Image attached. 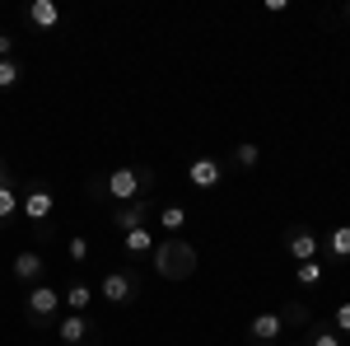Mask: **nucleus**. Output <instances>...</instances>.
<instances>
[{
    "mask_svg": "<svg viewBox=\"0 0 350 346\" xmlns=\"http://www.w3.org/2000/svg\"><path fill=\"white\" fill-rule=\"evenodd\" d=\"M290 346H308V342H290Z\"/></svg>",
    "mask_w": 350,
    "mask_h": 346,
    "instance_id": "nucleus-27",
    "label": "nucleus"
},
{
    "mask_svg": "<svg viewBox=\"0 0 350 346\" xmlns=\"http://www.w3.org/2000/svg\"><path fill=\"white\" fill-rule=\"evenodd\" d=\"M219 178H224V160H219V155H196V160L187 164V183L196 187V192L219 187Z\"/></svg>",
    "mask_w": 350,
    "mask_h": 346,
    "instance_id": "nucleus-8",
    "label": "nucleus"
},
{
    "mask_svg": "<svg viewBox=\"0 0 350 346\" xmlns=\"http://www.w3.org/2000/svg\"><path fill=\"white\" fill-rule=\"evenodd\" d=\"M122 253H126V258H145V253H154V234H150V225L126 230V234H122Z\"/></svg>",
    "mask_w": 350,
    "mask_h": 346,
    "instance_id": "nucleus-13",
    "label": "nucleus"
},
{
    "mask_svg": "<svg viewBox=\"0 0 350 346\" xmlns=\"http://www.w3.org/2000/svg\"><path fill=\"white\" fill-rule=\"evenodd\" d=\"M346 19H350V10H346Z\"/></svg>",
    "mask_w": 350,
    "mask_h": 346,
    "instance_id": "nucleus-28",
    "label": "nucleus"
},
{
    "mask_svg": "<svg viewBox=\"0 0 350 346\" xmlns=\"http://www.w3.org/2000/svg\"><path fill=\"white\" fill-rule=\"evenodd\" d=\"M332 328L350 337V299H346V304H336V323H332Z\"/></svg>",
    "mask_w": 350,
    "mask_h": 346,
    "instance_id": "nucleus-24",
    "label": "nucleus"
},
{
    "mask_svg": "<svg viewBox=\"0 0 350 346\" xmlns=\"http://www.w3.org/2000/svg\"><path fill=\"white\" fill-rule=\"evenodd\" d=\"M0 183H10V169H5V160H0Z\"/></svg>",
    "mask_w": 350,
    "mask_h": 346,
    "instance_id": "nucleus-26",
    "label": "nucleus"
},
{
    "mask_svg": "<svg viewBox=\"0 0 350 346\" xmlns=\"http://www.w3.org/2000/svg\"><path fill=\"white\" fill-rule=\"evenodd\" d=\"M14 211H19V187H14V178H10V183H0V225H5Z\"/></svg>",
    "mask_w": 350,
    "mask_h": 346,
    "instance_id": "nucleus-20",
    "label": "nucleus"
},
{
    "mask_svg": "<svg viewBox=\"0 0 350 346\" xmlns=\"http://www.w3.org/2000/svg\"><path fill=\"white\" fill-rule=\"evenodd\" d=\"M10 56H14V33L0 28V61H10Z\"/></svg>",
    "mask_w": 350,
    "mask_h": 346,
    "instance_id": "nucleus-25",
    "label": "nucleus"
},
{
    "mask_svg": "<svg viewBox=\"0 0 350 346\" xmlns=\"http://www.w3.org/2000/svg\"><path fill=\"white\" fill-rule=\"evenodd\" d=\"M280 319H285V328H308V323H313V314H308V304L290 299V304L280 309Z\"/></svg>",
    "mask_w": 350,
    "mask_h": 346,
    "instance_id": "nucleus-19",
    "label": "nucleus"
},
{
    "mask_svg": "<svg viewBox=\"0 0 350 346\" xmlns=\"http://www.w3.org/2000/svg\"><path fill=\"white\" fill-rule=\"evenodd\" d=\"M56 309H61V295L42 281V286H28L24 295V319L33 328H56Z\"/></svg>",
    "mask_w": 350,
    "mask_h": 346,
    "instance_id": "nucleus-4",
    "label": "nucleus"
},
{
    "mask_svg": "<svg viewBox=\"0 0 350 346\" xmlns=\"http://www.w3.org/2000/svg\"><path fill=\"white\" fill-rule=\"evenodd\" d=\"M154 192V169L135 164V169H112L108 178H89V197H112V206H126L135 197Z\"/></svg>",
    "mask_w": 350,
    "mask_h": 346,
    "instance_id": "nucleus-1",
    "label": "nucleus"
},
{
    "mask_svg": "<svg viewBox=\"0 0 350 346\" xmlns=\"http://www.w3.org/2000/svg\"><path fill=\"white\" fill-rule=\"evenodd\" d=\"M42 271H47V262H42V253H33V248H24V253L14 258V276H19L24 286H42Z\"/></svg>",
    "mask_w": 350,
    "mask_h": 346,
    "instance_id": "nucleus-11",
    "label": "nucleus"
},
{
    "mask_svg": "<svg viewBox=\"0 0 350 346\" xmlns=\"http://www.w3.org/2000/svg\"><path fill=\"white\" fill-rule=\"evenodd\" d=\"M280 332H285V319L280 314H257V319L247 323V346H275Z\"/></svg>",
    "mask_w": 350,
    "mask_h": 346,
    "instance_id": "nucleus-10",
    "label": "nucleus"
},
{
    "mask_svg": "<svg viewBox=\"0 0 350 346\" xmlns=\"http://www.w3.org/2000/svg\"><path fill=\"white\" fill-rule=\"evenodd\" d=\"M52 332L61 337V346H98V323L84 319V314H66V319H56Z\"/></svg>",
    "mask_w": 350,
    "mask_h": 346,
    "instance_id": "nucleus-6",
    "label": "nucleus"
},
{
    "mask_svg": "<svg viewBox=\"0 0 350 346\" xmlns=\"http://www.w3.org/2000/svg\"><path fill=\"white\" fill-rule=\"evenodd\" d=\"M61 304H66V309H70V314H84V309H89V304H94V286H84V281H75V286H70V291L61 295Z\"/></svg>",
    "mask_w": 350,
    "mask_h": 346,
    "instance_id": "nucleus-14",
    "label": "nucleus"
},
{
    "mask_svg": "<svg viewBox=\"0 0 350 346\" xmlns=\"http://www.w3.org/2000/svg\"><path fill=\"white\" fill-rule=\"evenodd\" d=\"M28 24L42 28V33L56 28V24H61V5H56V0H33V5H28Z\"/></svg>",
    "mask_w": 350,
    "mask_h": 346,
    "instance_id": "nucleus-12",
    "label": "nucleus"
},
{
    "mask_svg": "<svg viewBox=\"0 0 350 346\" xmlns=\"http://www.w3.org/2000/svg\"><path fill=\"white\" fill-rule=\"evenodd\" d=\"M19 211H24V220L33 225V230H42L47 220H52V211H56V197H52V187L47 183H33L19 197Z\"/></svg>",
    "mask_w": 350,
    "mask_h": 346,
    "instance_id": "nucleus-5",
    "label": "nucleus"
},
{
    "mask_svg": "<svg viewBox=\"0 0 350 346\" xmlns=\"http://www.w3.org/2000/svg\"><path fill=\"white\" fill-rule=\"evenodd\" d=\"M234 164H239V169H257V164H262V145H257V140H239V145H234Z\"/></svg>",
    "mask_w": 350,
    "mask_h": 346,
    "instance_id": "nucleus-17",
    "label": "nucleus"
},
{
    "mask_svg": "<svg viewBox=\"0 0 350 346\" xmlns=\"http://www.w3.org/2000/svg\"><path fill=\"white\" fill-rule=\"evenodd\" d=\"M19 80H24V61H14V56L0 61V89H14Z\"/></svg>",
    "mask_w": 350,
    "mask_h": 346,
    "instance_id": "nucleus-21",
    "label": "nucleus"
},
{
    "mask_svg": "<svg viewBox=\"0 0 350 346\" xmlns=\"http://www.w3.org/2000/svg\"><path fill=\"white\" fill-rule=\"evenodd\" d=\"M280 243H285V253H290L295 262H318V253H323V239H318L308 225H290V230L280 234Z\"/></svg>",
    "mask_w": 350,
    "mask_h": 346,
    "instance_id": "nucleus-7",
    "label": "nucleus"
},
{
    "mask_svg": "<svg viewBox=\"0 0 350 346\" xmlns=\"http://www.w3.org/2000/svg\"><path fill=\"white\" fill-rule=\"evenodd\" d=\"M140 225H150V197H135L126 206H112V230H117V234L140 230Z\"/></svg>",
    "mask_w": 350,
    "mask_h": 346,
    "instance_id": "nucleus-9",
    "label": "nucleus"
},
{
    "mask_svg": "<svg viewBox=\"0 0 350 346\" xmlns=\"http://www.w3.org/2000/svg\"><path fill=\"white\" fill-rule=\"evenodd\" d=\"M98 295L108 299L112 309H126V304H135V299H140V271H131V267H112L108 276L98 281Z\"/></svg>",
    "mask_w": 350,
    "mask_h": 346,
    "instance_id": "nucleus-3",
    "label": "nucleus"
},
{
    "mask_svg": "<svg viewBox=\"0 0 350 346\" xmlns=\"http://www.w3.org/2000/svg\"><path fill=\"white\" fill-rule=\"evenodd\" d=\"M150 258H154V271H159L163 281H187L191 271H196V248L187 239H159Z\"/></svg>",
    "mask_w": 350,
    "mask_h": 346,
    "instance_id": "nucleus-2",
    "label": "nucleus"
},
{
    "mask_svg": "<svg viewBox=\"0 0 350 346\" xmlns=\"http://www.w3.org/2000/svg\"><path fill=\"white\" fill-rule=\"evenodd\" d=\"M295 281L304 286V291L323 286V262H295Z\"/></svg>",
    "mask_w": 350,
    "mask_h": 346,
    "instance_id": "nucleus-18",
    "label": "nucleus"
},
{
    "mask_svg": "<svg viewBox=\"0 0 350 346\" xmlns=\"http://www.w3.org/2000/svg\"><path fill=\"white\" fill-rule=\"evenodd\" d=\"M66 253H70V262H84V258H89V239H84V234H75V239L66 243Z\"/></svg>",
    "mask_w": 350,
    "mask_h": 346,
    "instance_id": "nucleus-23",
    "label": "nucleus"
},
{
    "mask_svg": "<svg viewBox=\"0 0 350 346\" xmlns=\"http://www.w3.org/2000/svg\"><path fill=\"white\" fill-rule=\"evenodd\" d=\"M323 248L332 253V258H350V225H336V230L323 239Z\"/></svg>",
    "mask_w": 350,
    "mask_h": 346,
    "instance_id": "nucleus-16",
    "label": "nucleus"
},
{
    "mask_svg": "<svg viewBox=\"0 0 350 346\" xmlns=\"http://www.w3.org/2000/svg\"><path fill=\"white\" fill-rule=\"evenodd\" d=\"M308 346H341V337H336V328H332V323H313Z\"/></svg>",
    "mask_w": 350,
    "mask_h": 346,
    "instance_id": "nucleus-22",
    "label": "nucleus"
},
{
    "mask_svg": "<svg viewBox=\"0 0 350 346\" xmlns=\"http://www.w3.org/2000/svg\"><path fill=\"white\" fill-rule=\"evenodd\" d=\"M159 225L168 230V239H183V230H187V211H183V206H163Z\"/></svg>",
    "mask_w": 350,
    "mask_h": 346,
    "instance_id": "nucleus-15",
    "label": "nucleus"
}]
</instances>
